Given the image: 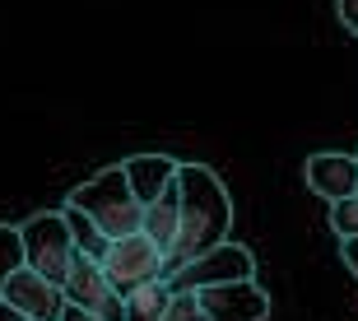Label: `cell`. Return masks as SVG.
Listing matches in <instances>:
<instances>
[{
  "mask_svg": "<svg viewBox=\"0 0 358 321\" xmlns=\"http://www.w3.org/2000/svg\"><path fill=\"white\" fill-rule=\"evenodd\" d=\"M177 191H182V233H177V252L168 256V275H177L186 261L214 252L233 233V201H228V187L219 182L214 168L182 163Z\"/></svg>",
  "mask_w": 358,
  "mask_h": 321,
  "instance_id": "cell-1",
  "label": "cell"
},
{
  "mask_svg": "<svg viewBox=\"0 0 358 321\" xmlns=\"http://www.w3.org/2000/svg\"><path fill=\"white\" fill-rule=\"evenodd\" d=\"M66 205L80 210V214H89L93 224L103 228L107 242H121V238H131V233L145 228V205L135 201L131 182H126V173H121V163L93 173L89 182H80V187L66 196Z\"/></svg>",
  "mask_w": 358,
  "mask_h": 321,
  "instance_id": "cell-2",
  "label": "cell"
},
{
  "mask_svg": "<svg viewBox=\"0 0 358 321\" xmlns=\"http://www.w3.org/2000/svg\"><path fill=\"white\" fill-rule=\"evenodd\" d=\"M19 233H24V266L42 280L66 284L70 261H75V238H70L66 210L33 214L28 224H19Z\"/></svg>",
  "mask_w": 358,
  "mask_h": 321,
  "instance_id": "cell-3",
  "label": "cell"
},
{
  "mask_svg": "<svg viewBox=\"0 0 358 321\" xmlns=\"http://www.w3.org/2000/svg\"><path fill=\"white\" fill-rule=\"evenodd\" d=\"M256 275V256L252 247L242 242H219L214 252L186 261L177 275H168V289L173 294H205V289H219V284H238V280H252Z\"/></svg>",
  "mask_w": 358,
  "mask_h": 321,
  "instance_id": "cell-4",
  "label": "cell"
},
{
  "mask_svg": "<svg viewBox=\"0 0 358 321\" xmlns=\"http://www.w3.org/2000/svg\"><path fill=\"white\" fill-rule=\"evenodd\" d=\"M103 270H107V280H112V289L121 298H131L135 289H149V284L168 280V261H163V252L145 233H131V238L112 242L107 256H103Z\"/></svg>",
  "mask_w": 358,
  "mask_h": 321,
  "instance_id": "cell-5",
  "label": "cell"
},
{
  "mask_svg": "<svg viewBox=\"0 0 358 321\" xmlns=\"http://www.w3.org/2000/svg\"><path fill=\"white\" fill-rule=\"evenodd\" d=\"M66 303L70 308L89 312V317L98 321H126V298L112 289V280H107L103 261H93V256L75 252V261H70V275H66Z\"/></svg>",
  "mask_w": 358,
  "mask_h": 321,
  "instance_id": "cell-6",
  "label": "cell"
},
{
  "mask_svg": "<svg viewBox=\"0 0 358 321\" xmlns=\"http://www.w3.org/2000/svg\"><path fill=\"white\" fill-rule=\"evenodd\" d=\"M200 308L210 321H266L270 317V294L256 280H238V284H219V289H205Z\"/></svg>",
  "mask_w": 358,
  "mask_h": 321,
  "instance_id": "cell-7",
  "label": "cell"
},
{
  "mask_svg": "<svg viewBox=\"0 0 358 321\" xmlns=\"http://www.w3.org/2000/svg\"><path fill=\"white\" fill-rule=\"evenodd\" d=\"M5 303L10 308H19L28 321H61L66 317V289L52 280H42V275H33V270H19V275H10V284H5Z\"/></svg>",
  "mask_w": 358,
  "mask_h": 321,
  "instance_id": "cell-8",
  "label": "cell"
},
{
  "mask_svg": "<svg viewBox=\"0 0 358 321\" xmlns=\"http://www.w3.org/2000/svg\"><path fill=\"white\" fill-rule=\"evenodd\" d=\"M303 177H307V187L331 205L358 196V159L354 154H312Z\"/></svg>",
  "mask_w": 358,
  "mask_h": 321,
  "instance_id": "cell-9",
  "label": "cell"
},
{
  "mask_svg": "<svg viewBox=\"0 0 358 321\" xmlns=\"http://www.w3.org/2000/svg\"><path fill=\"white\" fill-rule=\"evenodd\" d=\"M121 173H126V182H131L135 201L140 205H154L163 196V191L177 182V173H182V163L168 159V154H135V159L121 163Z\"/></svg>",
  "mask_w": 358,
  "mask_h": 321,
  "instance_id": "cell-10",
  "label": "cell"
},
{
  "mask_svg": "<svg viewBox=\"0 0 358 321\" xmlns=\"http://www.w3.org/2000/svg\"><path fill=\"white\" fill-rule=\"evenodd\" d=\"M140 233L163 252V261L177 252V233H182V191H177V182L154 205H145V228Z\"/></svg>",
  "mask_w": 358,
  "mask_h": 321,
  "instance_id": "cell-11",
  "label": "cell"
},
{
  "mask_svg": "<svg viewBox=\"0 0 358 321\" xmlns=\"http://www.w3.org/2000/svg\"><path fill=\"white\" fill-rule=\"evenodd\" d=\"M168 303H173L168 280L149 284V289H135V294L126 298V321H163L168 317Z\"/></svg>",
  "mask_w": 358,
  "mask_h": 321,
  "instance_id": "cell-12",
  "label": "cell"
},
{
  "mask_svg": "<svg viewBox=\"0 0 358 321\" xmlns=\"http://www.w3.org/2000/svg\"><path fill=\"white\" fill-rule=\"evenodd\" d=\"M66 224H70V238H75V252L93 256V261H103V256H107V247H112V242L103 238V228L93 224L89 214L70 210V205H66Z\"/></svg>",
  "mask_w": 358,
  "mask_h": 321,
  "instance_id": "cell-13",
  "label": "cell"
},
{
  "mask_svg": "<svg viewBox=\"0 0 358 321\" xmlns=\"http://www.w3.org/2000/svg\"><path fill=\"white\" fill-rule=\"evenodd\" d=\"M19 270H24V233L0 224V294H5L10 275H19Z\"/></svg>",
  "mask_w": 358,
  "mask_h": 321,
  "instance_id": "cell-14",
  "label": "cell"
},
{
  "mask_svg": "<svg viewBox=\"0 0 358 321\" xmlns=\"http://www.w3.org/2000/svg\"><path fill=\"white\" fill-rule=\"evenodd\" d=\"M331 228L340 233V242L358 238V196H349V201H335V205H331Z\"/></svg>",
  "mask_w": 358,
  "mask_h": 321,
  "instance_id": "cell-15",
  "label": "cell"
},
{
  "mask_svg": "<svg viewBox=\"0 0 358 321\" xmlns=\"http://www.w3.org/2000/svg\"><path fill=\"white\" fill-rule=\"evenodd\" d=\"M163 321H210V317H205V308H200L196 294H173L168 317H163Z\"/></svg>",
  "mask_w": 358,
  "mask_h": 321,
  "instance_id": "cell-16",
  "label": "cell"
},
{
  "mask_svg": "<svg viewBox=\"0 0 358 321\" xmlns=\"http://www.w3.org/2000/svg\"><path fill=\"white\" fill-rule=\"evenodd\" d=\"M335 14H340V24L358 38V0H335Z\"/></svg>",
  "mask_w": 358,
  "mask_h": 321,
  "instance_id": "cell-17",
  "label": "cell"
},
{
  "mask_svg": "<svg viewBox=\"0 0 358 321\" xmlns=\"http://www.w3.org/2000/svg\"><path fill=\"white\" fill-rule=\"evenodd\" d=\"M340 256H345V266H349V275H358V238L340 242Z\"/></svg>",
  "mask_w": 358,
  "mask_h": 321,
  "instance_id": "cell-18",
  "label": "cell"
},
{
  "mask_svg": "<svg viewBox=\"0 0 358 321\" xmlns=\"http://www.w3.org/2000/svg\"><path fill=\"white\" fill-rule=\"evenodd\" d=\"M0 321H28V317H24V312H19V308H10L5 298H0Z\"/></svg>",
  "mask_w": 358,
  "mask_h": 321,
  "instance_id": "cell-19",
  "label": "cell"
},
{
  "mask_svg": "<svg viewBox=\"0 0 358 321\" xmlns=\"http://www.w3.org/2000/svg\"><path fill=\"white\" fill-rule=\"evenodd\" d=\"M61 321H98V317H89V312H80V308H66V317Z\"/></svg>",
  "mask_w": 358,
  "mask_h": 321,
  "instance_id": "cell-20",
  "label": "cell"
},
{
  "mask_svg": "<svg viewBox=\"0 0 358 321\" xmlns=\"http://www.w3.org/2000/svg\"><path fill=\"white\" fill-rule=\"evenodd\" d=\"M354 159H358V154H354Z\"/></svg>",
  "mask_w": 358,
  "mask_h": 321,
  "instance_id": "cell-21",
  "label": "cell"
}]
</instances>
